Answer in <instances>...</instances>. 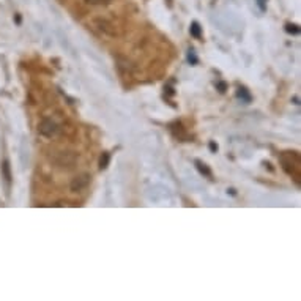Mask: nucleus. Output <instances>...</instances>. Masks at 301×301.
I'll return each instance as SVG.
<instances>
[{"label": "nucleus", "mask_w": 301, "mask_h": 301, "mask_svg": "<svg viewBox=\"0 0 301 301\" xmlns=\"http://www.w3.org/2000/svg\"><path fill=\"white\" fill-rule=\"evenodd\" d=\"M175 126L178 128V131L175 130V128H172V131H173V134H175V137H178V139H183V140H186L188 139V134L183 131V128H182V125L180 123H175Z\"/></svg>", "instance_id": "obj_5"}, {"label": "nucleus", "mask_w": 301, "mask_h": 301, "mask_svg": "<svg viewBox=\"0 0 301 301\" xmlns=\"http://www.w3.org/2000/svg\"><path fill=\"white\" fill-rule=\"evenodd\" d=\"M55 163L62 167H73V164L76 163V156L73 153H67V152H60L58 158H55Z\"/></svg>", "instance_id": "obj_3"}, {"label": "nucleus", "mask_w": 301, "mask_h": 301, "mask_svg": "<svg viewBox=\"0 0 301 301\" xmlns=\"http://www.w3.org/2000/svg\"><path fill=\"white\" fill-rule=\"evenodd\" d=\"M196 164H197V169L200 170V173H203V175H207V177H210L212 173H210V169L205 166V164H202L200 161H196Z\"/></svg>", "instance_id": "obj_7"}, {"label": "nucleus", "mask_w": 301, "mask_h": 301, "mask_svg": "<svg viewBox=\"0 0 301 301\" xmlns=\"http://www.w3.org/2000/svg\"><path fill=\"white\" fill-rule=\"evenodd\" d=\"M210 148H212V150H218V147H216L215 144H212V145H210Z\"/></svg>", "instance_id": "obj_15"}, {"label": "nucleus", "mask_w": 301, "mask_h": 301, "mask_svg": "<svg viewBox=\"0 0 301 301\" xmlns=\"http://www.w3.org/2000/svg\"><path fill=\"white\" fill-rule=\"evenodd\" d=\"M107 164H109V153H103L101 160H100V167L101 169H106Z\"/></svg>", "instance_id": "obj_9"}, {"label": "nucleus", "mask_w": 301, "mask_h": 301, "mask_svg": "<svg viewBox=\"0 0 301 301\" xmlns=\"http://www.w3.org/2000/svg\"><path fill=\"white\" fill-rule=\"evenodd\" d=\"M287 32H290V34H298V28H296V25H287Z\"/></svg>", "instance_id": "obj_11"}, {"label": "nucleus", "mask_w": 301, "mask_h": 301, "mask_svg": "<svg viewBox=\"0 0 301 301\" xmlns=\"http://www.w3.org/2000/svg\"><path fill=\"white\" fill-rule=\"evenodd\" d=\"M84 2H87L90 5H106L110 2V0H84Z\"/></svg>", "instance_id": "obj_10"}, {"label": "nucleus", "mask_w": 301, "mask_h": 301, "mask_svg": "<svg viewBox=\"0 0 301 301\" xmlns=\"http://www.w3.org/2000/svg\"><path fill=\"white\" fill-rule=\"evenodd\" d=\"M236 95H238V98H242L243 101H246V103H249L251 101V95L248 93V90L246 88H243V87H240L238 88V93H236Z\"/></svg>", "instance_id": "obj_6"}, {"label": "nucleus", "mask_w": 301, "mask_h": 301, "mask_svg": "<svg viewBox=\"0 0 301 301\" xmlns=\"http://www.w3.org/2000/svg\"><path fill=\"white\" fill-rule=\"evenodd\" d=\"M219 88H221V92H224V90H226V84L221 82V84H219Z\"/></svg>", "instance_id": "obj_14"}, {"label": "nucleus", "mask_w": 301, "mask_h": 301, "mask_svg": "<svg viewBox=\"0 0 301 301\" xmlns=\"http://www.w3.org/2000/svg\"><path fill=\"white\" fill-rule=\"evenodd\" d=\"M189 62H193V63H196V62H197V58L194 57L193 51H189Z\"/></svg>", "instance_id": "obj_12"}, {"label": "nucleus", "mask_w": 301, "mask_h": 301, "mask_svg": "<svg viewBox=\"0 0 301 301\" xmlns=\"http://www.w3.org/2000/svg\"><path fill=\"white\" fill-rule=\"evenodd\" d=\"M257 2H259L260 8H262V10H265V2H266V0H257Z\"/></svg>", "instance_id": "obj_13"}, {"label": "nucleus", "mask_w": 301, "mask_h": 301, "mask_svg": "<svg viewBox=\"0 0 301 301\" xmlns=\"http://www.w3.org/2000/svg\"><path fill=\"white\" fill-rule=\"evenodd\" d=\"M191 35H193V37H196V38H200V35H202L200 25H199L197 22H194V24H193V27H191Z\"/></svg>", "instance_id": "obj_8"}, {"label": "nucleus", "mask_w": 301, "mask_h": 301, "mask_svg": "<svg viewBox=\"0 0 301 301\" xmlns=\"http://www.w3.org/2000/svg\"><path fill=\"white\" fill-rule=\"evenodd\" d=\"M38 131H40L41 136H44V137H47V139H52V137H55V136L58 134L60 128H58V125H57L54 120H51V118H44V120L40 123Z\"/></svg>", "instance_id": "obj_2"}, {"label": "nucleus", "mask_w": 301, "mask_h": 301, "mask_svg": "<svg viewBox=\"0 0 301 301\" xmlns=\"http://www.w3.org/2000/svg\"><path fill=\"white\" fill-rule=\"evenodd\" d=\"M88 182H90V177L87 175V173H82V175H79V177H76L73 180L71 189H73V191H81L82 188H85L88 185Z\"/></svg>", "instance_id": "obj_4"}, {"label": "nucleus", "mask_w": 301, "mask_h": 301, "mask_svg": "<svg viewBox=\"0 0 301 301\" xmlns=\"http://www.w3.org/2000/svg\"><path fill=\"white\" fill-rule=\"evenodd\" d=\"M281 164L287 173L296 177V182L299 180V156L296 153H282Z\"/></svg>", "instance_id": "obj_1"}]
</instances>
